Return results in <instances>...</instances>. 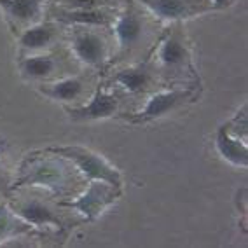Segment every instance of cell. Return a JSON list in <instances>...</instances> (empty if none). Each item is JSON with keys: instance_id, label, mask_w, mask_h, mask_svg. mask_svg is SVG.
I'll use <instances>...</instances> for the list:
<instances>
[{"instance_id": "cell-1", "label": "cell", "mask_w": 248, "mask_h": 248, "mask_svg": "<svg viewBox=\"0 0 248 248\" xmlns=\"http://www.w3.org/2000/svg\"><path fill=\"white\" fill-rule=\"evenodd\" d=\"M49 152L60 155L65 161H72L88 180H105L117 189L123 187V177H121L119 170L96 152L77 145L56 147V149H49Z\"/></svg>"}, {"instance_id": "cell-2", "label": "cell", "mask_w": 248, "mask_h": 248, "mask_svg": "<svg viewBox=\"0 0 248 248\" xmlns=\"http://www.w3.org/2000/svg\"><path fill=\"white\" fill-rule=\"evenodd\" d=\"M68 168L60 159H33L21 168V175L14 186L44 187L54 194H62L68 187Z\"/></svg>"}, {"instance_id": "cell-3", "label": "cell", "mask_w": 248, "mask_h": 248, "mask_svg": "<svg viewBox=\"0 0 248 248\" xmlns=\"http://www.w3.org/2000/svg\"><path fill=\"white\" fill-rule=\"evenodd\" d=\"M70 51L77 62L88 68L102 70L108 62L110 47L105 37L93 27H72Z\"/></svg>"}, {"instance_id": "cell-4", "label": "cell", "mask_w": 248, "mask_h": 248, "mask_svg": "<svg viewBox=\"0 0 248 248\" xmlns=\"http://www.w3.org/2000/svg\"><path fill=\"white\" fill-rule=\"evenodd\" d=\"M112 28H114L119 54L124 56V54L131 53L135 47H138L143 40L147 33V19L142 11L129 0V4L115 16Z\"/></svg>"}, {"instance_id": "cell-5", "label": "cell", "mask_w": 248, "mask_h": 248, "mask_svg": "<svg viewBox=\"0 0 248 248\" xmlns=\"http://www.w3.org/2000/svg\"><path fill=\"white\" fill-rule=\"evenodd\" d=\"M159 21L180 23L192 19L204 13H210V0H137Z\"/></svg>"}, {"instance_id": "cell-6", "label": "cell", "mask_w": 248, "mask_h": 248, "mask_svg": "<svg viewBox=\"0 0 248 248\" xmlns=\"http://www.w3.org/2000/svg\"><path fill=\"white\" fill-rule=\"evenodd\" d=\"M121 194V189L114 187L105 180H89V186L76 201H68L65 206L77 210L82 213L88 220H96L103 213L107 206H110L117 196Z\"/></svg>"}, {"instance_id": "cell-7", "label": "cell", "mask_w": 248, "mask_h": 248, "mask_svg": "<svg viewBox=\"0 0 248 248\" xmlns=\"http://www.w3.org/2000/svg\"><path fill=\"white\" fill-rule=\"evenodd\" d=\"M192 96V89L189 88H171V89H163L157 93L152 94L147 100L145 107L142 110L137 112L135 115L128 117L129 123L140 124V123H151V121L161 119L166 114L173 112L175 108L187 102Z\"/></svg>"}, {"instance_id": "cell-8", "label": "cell", "mask_w": 248, "mask_h": 248, "mask_svg": "<svg viewBox=\"0 0 248 248\" xmlns=\"http://www.w3.org/2000/svg\"><path fill=\"white\" fill-rule=\"evenodd\" d=\"M11 210L23 222H27L28 226H35V227L53 226L56 229H63L65 227V224H63L62 217L58 215L56 210L47 201L39 200L37 196H28L25 200L14 201Z\"/></svg>"}, {"instance_id": "cell-9", "label": "cell", "mask_w": 248, "mask_h": 248, "mask_svg": "<svg viewBox=\"0 0 248 248\" xmlns=\"http://www.w3.org/2000/svg\"><path fill=\"white\" fill-rule=\"evenodd\" d=\"M46 2L47 0H0V9L14 30L25 28L42 21Z\"/></svg>"}, {"instance_id": "cell-10", "label": "cell", "mask_w": 248, "mask_h": 248, "mask_svg": "<svg viewBox=\"0 0 248 248\" xmlns=\"http://www.w3.org/2000/svg\"><path fill=\"white\" fill-rule=\"evenodd\" d=\"M155 58L159 65L168 72H180L189 67L191 54L186 44V39L178 31H168L159 42V47L155 51Z\"/></svg>"}, {"instance_id": "cell-11", "label": "cell", "mask_w": 248, "mask_h": 248, "mask_svg": "<svg viewBox=\"0 0 248 248\" xmlns=\"http://www.w3.org/2000/svg\"><path fill=\"white\" fill-rule=\"evenodd\" d=\"M117 108H119V100L112 93L105 91V89L98 88L86 105L67 108V112L72 121L86 123V121L108 119V117H112L117 112Z\"/></svg>"}, {"instance_id": "cell-12", "label": "cell", "mask_w": 248, "mask_h": 248, "mask_svg": "<svg viewBox=\"0 0 248 248\" xmlns=\"http://www.w3.org/2000/svg\"><path fill=\"white\" fill-rule=\"evenodd\" d=\"M115 14L110 7H100V9H63L58 7L54 11V21L68 27H112Z\"/></svg>"}, {"instance_id": "cell-13", "label": "cell", "mask_w": 248, "mask_h": 248, "mask_svg": "<svg viewBox=\"0 0 248 248\" xmlns=\"http://www.w3.org/2000/svg\"><path fill=\"white\" fill-rule=\"evenodd\" d=\"M60 25L56 21H39L19 31L18 44L23 53H44L56 42Z\"/></svg>"}, {"instance_id": "cell-14", "label": "cell", "mask_w": 248, "mask_h": 248, "mask_svg": "<svg viewBox=\"0 0 248 248\" xmlns=\"http://www.w3.org/2000/svg\"><path fill=\"white\" fill-rule=\"evenodd\" d=\"M215 149L218 155L226 163L238 166V168H247L248 166V147L247 142L241 138L229 133L227 124H222L217 128L215 133Z\"/></svg>"}, {"instance_id": "cell-15", "label": "cell", "mask_w": 248, "mask_h": 248, "mask_svg": "<svg viewBox=\"0 0 248 248\" xmlns=\"http://www.w3.org/2000/svg\"><path fill=\"white\" fill-rule=\"evenodd\" d=\"M152 70L149 63H137V65H129V67L119 68L112 76V82L123 88L126 93L138 94L143 93L151 88L152 84Z\"/></svg>"}, {"instance_id": "cell-16", "label": "cell", "mask_w": 248, "mask_h": 248, "mask_svg": "<svg viewBox=\"0 0 248 248\" xmlns=\"http://www.w3.org/2000/svg\"><path fill=\"white\" fill-rule=\"evenodd\" d=\"M58 67L56 56L49 51L44 53H31L25 54L19 60L18 68L21 76L28 80H46L53 76Z\"/></svg>"}, {"instance_id": "cell-17", "label": "cell", "mask_w": 248, "mask_h": 248, "mask_svg": "<svg viewBox=\"0 0 248 248\" xmlns=\"http://www.w3.org/2000/svg\"><path fill=\"white\" fill-rule=\"evenodd\" d=\"M86 89L84 79L77 76L72 77H63V79H58L54 82H49V84H42L39 88V93L44 94L49 100H54V102H76L82 96Z\"/></svg>"}, {"instance_id": "cell-18", "label": "cell", "mask_w": 248, "mask_h": 248, "mask_svg": "<svg viewBox=\"0 0 248 248\" xmlns=\"http://www.w3.org/2000/svg\"><path fill=\"white\" fill-rule=\"evenodd\" d=\"M28 224L23 222L16 213L11 210L9 204L0 203V241L11 238L13 234H19L28 229Z\"/></svg>"}, {"instance_id": "cell-19", "label": "cell", "mask_w": 248, "mask_h": 248, "mask_svg": "<svg viewBox=\"0 0 248 248\" xmlns=\"http://www.w3.org/2000/svg\"><path fill=\"white\" fill-rule=\"evenodd\" d=\"M63 9H100L110 7L112 0H58Z\"/></svg>"}, {"instance_id": "cell-20", "label": "cell", "mask_w": 248, "mask_h": 248, "mask_svg": "<svg viewBox=\"0 0 248 248\" xmlns=\"http://www.w3.org/2000/svg\"><path fill=\"white\" fill-rule=\"evenodd\" d=\"M9 177H7V171H5L4 164H2V161H0V192L2 194H7L9 192Z\"/></svg>"}, {"instance_id": "cell-21", "label": "cell", "mask_w": 248, "mask_h": 248, "mask_svg": "<svg viewBox=\"0 0 248 248\" xmlns=\"http://www.w3.org/2000/svg\"><path fill=\"white\" fill-rule=\"evenodd\" d=\"M236 0H210L213 11H220V9H227L231 5L234 4Z\"/></svg>"}]
</instances>
